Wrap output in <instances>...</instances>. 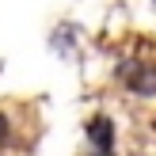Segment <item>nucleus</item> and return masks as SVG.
<instances>
[{
  "label": "nucleus",
  "mask_w": 156,
  "mask_h": 156,
  "mask_svg": "<svg viewBox=\"0 0 156 156\" xmlns=\"http://www.w3.org/2000/svg\"><path fill=\"white\" fill-rule=\"evenodd\" d=\"M88 137H91V145H95L99 152H111V145H114V126H111V118H91V126H88Z\"/></svg>",
  "instance_id": "1"
},
{
  "label": "nucleus",
  "mask_w": 156,
  "mask_h": 156,
  "mask_svg": "<svg viewBox=\"0 0 156 156\" xmlns=\"http://www.w3.org/2000/svg\"><path fill=\"white\" fill-rule=\"evenodd\" d=\"M4 137H8V118L0 114V141H4Z\"/></svg>",
  "instance_id": "2"
},
{
  "label": "nucleus",
  "mask_w": 156,
  "mask_h": 156,
  "mask_svg": "<svg viewBox=\"0 0 156 156\" xmlns=\"http://www.w3.org/2000/svg\"><path fill=\"white\" fill-rule=\"evenodd\" d=\"M95 156H111V152H95Z\"/></svg>",
  "instance_id": "3"
}]
</instances>
